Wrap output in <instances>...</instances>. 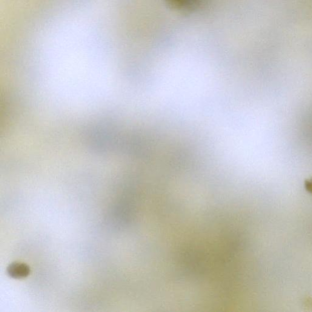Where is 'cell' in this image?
<instances>
[{
  "label": "cell",
  "instance_id": "1",
  "mask_svg": "<svg viewBox=\"0 0 312 312\" xmlns=\"http://www.w3.org/2000/svg\"><path fill=\"white\" fill-rule=\"evenodd\" d=\"M7 273L13 279H24L29 276L30 268L25 263L14 262L8 266Z\"/></svg>",
  "mask_w": 312,
  "mask_h": 312
},
{
  "label": "cell",
  "instance_id": "2",
  "mask_svg": "<svg viewBox=\"0 0 312 312\" xmlns=\"http://www.w3.org/2000/svg\"><path fill=\"white\" fill-rule=\"evenodd\" d=\"M305 190L308 192L312 194V177L310 179H306L304 182Z\"/></svg>",
  "mask_w": 312,
  "mask_h": 312
}]
</instances>
